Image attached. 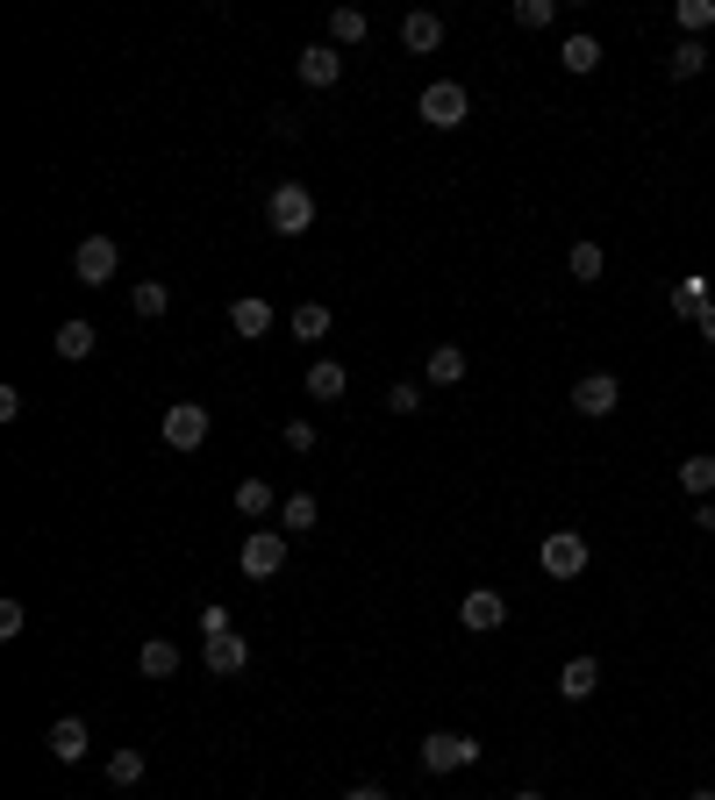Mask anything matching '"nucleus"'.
Instances as JSON below:
<instances>
[{"instance_id":"nucleus-4","label":"nucleus","mask_w":715,"mask_h":800,"mask_svg":"<svg viewBox=\"0 0 715 800\" xmlns=\"http://www.w3.org/2000/svg\"><path fill=\"white\" fill-rule=\"evenodd\" d=\"M158 436H165L172 450H201V443H208V408H201V401H172L165 422H158Z\"/></svg>"},{"instance_id":"nucleus-28","label":"nucleus","mask_w":715,"mask_h":800,"mask_svg":"<svg viewBox=\"0 0 715 800\" xmlns=\"http://www.w3.org/2000/svg\"><path fill=\"white\" fill-rule=\"evenodd\" d=\"M365 29H373V22L358 15V8H337V15H329V43H365Z\"/></svg>"},{"instance_id":"nucleus-16","label":"nucleus","mask_w":715,"mask_h":800,"mask_svg":"<svg viewBox=\"0 0 715 800\" xmlns=\"http://www.w3.org/2000/svg\"><path fill=\"white\" fill-rule=\"evenodd\" d=\"M594 686H601V664L594 658H565V672H559V694L565 700H587Z\"/></svg>"},{"instance_id":"nucleus-39","label":"nucleus","mask_w":715,"mask_h":800,"mask_svg":"<svg viewBox=\"0 0 715 800\" xmlns=\"http://www.w3.org/2000/svg\"><path fill=\"white\" fill-rule=\"evenodd\" d=\"M687 800H715V786H701V793H687Z\"/></svg>"},{"instance_id":"nucleus-11","label":"nucleus","mask_w":715,"mask_h":800,"mask_svg":"<svg viewBox=\"0 0 715 800\" xmlns=\"http://www.w3.org/2000/svg\"><path fill=\"white\" fill-rule=\"evenodd\" d=\"M43 744H51V758H58V765H79L86 750H93V736H86V722H79V715H58Z\"/></svg>"},{"instance_id":"nucleus-14","label":"nucleus","mask_w":715,"mask_h":800,"mask_svg":"<svg viewBox=\"0 0 715 800\" xmlns=\"http://www.w3.org/2000/svg\"><path fill=\"white\" fill-rule=\"evenodd\" d=\"M229 329H237V336H265V329H273V301H258V293H243V301L229 307Z\"/></svg>"},{"instance_id":"nucleus-1","label":"nucleus","mask_w":715,"mask_h":800,"mask_svg":"<svg viewBox=\"0 0 715 800\" xmlns=\"http://www.w3.org/2000/svg\"><path fill=\"white\" fill-rule=\"evenodd\" d=\"M265 221H273V237H308V229H315V193H308L301 179H279V187L265 193Z\"/></svg>"},{"instance_id":"nucleus-3","label":"nucleus","mask_w":715,"mask_h":800,"mask_svg":"<svg viewBox=\"0 0 715 800\" xmlns=\"http://www.w3.org/2000/svg\"><path fill=\"white\" fill-rule=\"evenodd\" d=\"M415 107H423V122H429V129H459V122L473 115V101H465V86H459V79L423 86V101H415Z\"/></svg>"},{"instance_id":"nucleus-23","label":"nucleus","mask_w":715,"mask_h":800,"mask_svg":"<svg viewBox=\"0 0 715 800\" xmlns=\"http://www.w3.org/2000/svg\"><path fill=\"white\" fill-rule=\"evenodd\" d=\"M559 65H565V72H579V79H587V72L601 65V43H594V36H565V43H559Z\"/></svg>"},{"instance_id":"nucleus-5","label":"nucleus","mask_w":715,"mask_h":800,"mask_svg":"<svg viewBox=\"0 0 715 800\" xmlns=\"http://www.w3.org/2000/svg\"><path fill=\"white\" fill-rule=\"evenodd\" d=\"M537 558H544L551 580H579V572H587V536H579V529H551Z\"/></svg>"},{"instance_id":"nucleus-9","label":"nucleus","mask_w":715,"mask_h":800,"mask_svg":"<svg viewBox=\"0 0 715 800\" xmlns=\"http://www.w3.org/2000/svg\"><path fill=\"white\" fill-rule=\"evenodd\" d=\"M201 650H208V672H222V680H237L243 664H251V644H243L237 630H215V636H201Z\"/></svg>"},{"instance_id":"nucleus-2","label":"nucleus","mask_w":715,"mask_h":800,"mask_svg":"<svg viewBox=\"0 0 715 800\" xmlns=\"http://www.w3.org/2000/svg\"><path fill=\"white\" fill-rule=\"evenodd\" d=\"M237 564H243V580H273V572H287V536H279V529H251L243 550H237Z\"/></svg>"},{"instance_id":"nucleus-10","label":"nucleus","mask_w":715,"mask_h":800,"mask_svg":"<svg viewBox=\"0 0 715 800\" xmlns=\"http://www.w3.org/2000/svg\"><path fill=\"white\" fill-rule=\"evenodd\" d=\"M459 622L487 636V630H501V622H509V600H501L494 586H473V594H465V608H459Z\"/></svg>"},{"instance_id":"nucleus-18","label":"nucleus","mask_w":715,"mask_h":800,"mask_svg":"<svg viewBox=\"0 0 715 800\" xmlns=\"http://www.w3.org/2000/svg\"><path fill=\"white\" fill-rule=\"evenodd\" d=\"M708 279H701V272H687L680 279V287H673V315H687V322H701V315H708Z\"/></svg>"},{"instance_id":"nucleus-27","label":"nucleus","mask_w":715,"mask_h":800,"mask_svg":"<svg viewBox=\"0 0 715 800\" xmlns=\"http://www.w3.org/2000/svg\"><path fill=\"white\" fill-rule=\"evenodd\" d=\"M129 307H137L143 322H158V315H165V307H172V287H158V279H143V287L129 293Z\"/></svg>"},{"instance_id":"nucleus-35","label":"nucleus","mask_w":715,"mask_h":800,"mask_svg":"<svg viewBox=\"0 0 715 800\" xmlns=\"http://www.w3.org/2000/svg\"><path fill=\"white\" fill-rule=\"evenodd\" d=\"M215 630H237V622H229V608H222V600H208V608H201V636H215Z\"/></svg>"},{"instance_id":"nucleus-21","label":"nucleus","mask_w":715,"mask_h":800,"mask_svg":"<svg viewBox=\"0 0 715 800\" xmlns=\"http://www.w3.org/2000/svg\"><path fill=\"white\" fill-rule=\"evenodd\" d=\"M343 386H351V372H343L337 358L308 365V393H315V401H343Z\"/></svg>"},{"instance_id":"nucleus-26","label":"nucleus","mask_w":715,"mask_h":800,"mask_svg":"<svg viewBox=\"0 0 715 800\" xmlns=\"http://www.w3.org/2000/svg\"><path fill=\"white\" fill-rule=\"evenodd\" d=\"M680 486H687V494H694V500H708V494H715V458H708V450L680 465Z\"/></svg>"},{"instance_id":"nucleus-12","label":"nucleus","mask_w":715,"mask_h":800,"mask_svg":"<svg viewBox=\"0 0 715 800\" xmlns=\"http://www.w3.org/2000/svg\"><path fill=\"white\" fill-rule=\"evenodd\" d=\"M293 72H301V86H337L343 79V58H337V43H308Z\"/></svg>"},{"instance_id":"nucleus-13","label":"nucleus","mask_w":715,"mask_h":800,"mask_svg":"<svg viewBox=\"0 0 715 800\" xmlns=\"http://www.w3.org/2000/svg\"><path fill=\"white\" fill-rule=\"evenodd\" d=\"M93 343H101V336H93V322H79V315L58 322V358H65V365H86V358H93Z\"/></svg>"},{"instance_id":"nucleus-17","label":"nucleus","mask_w":715,"mask_h":800,"mask_svg":"<svg viewBox=\"0 0 715 800\" xmlns=\"http://www.w3.org/2000/svg\"><path fill=\"white\" fill-rule=\"evenodd\" d=\"M401 43H409V51H437V43H443V15H429V8H415V15L401 22Z\"/></svg>"},{"instance_id":"nucleus-40","label":"nucleus","mask_w":715,"mask_h":800,"mask_svg":"<svg viewBox=\"0 0 715 800\" xmlns=\"http://www.w3.org/2000/svg\"><path fill=\"white\" fill-rule=\"evenodd\" d=\"M515 800H544V793H515Z\"/></svg>"},{"instance_id":"nucleus-36","label":"nucleus","mask_w":715,"mask_h":800,"mask_svg":"<svg viewBox=\"0 0 715 800\" xmlns=\"http://www.w3.org/2000/svg\"><path fill=\"white\" fill-rule=\"evenodd\" d=\"M287 450H315V422H287Z\"/></svg>"},{"instance_id":"nucleus-25","label":"nucleus","mask_w":715,"mask_h":800,"mask_svg":"<svg viewBox=\"0 0 715 800\" xmlns=\"http://www.w3.org/2000/svg\"><path fill=\"white\" fill-rule=\"evenodd\" d=\"M293 336H301V343H323L329 336V307L323 301H301V307H293Z\"/></svg>"},{"instance_id":"nucleus-20","label":"nucleus","mask_w":715,"mask_h":800,"mask_svg":"<svg viewBox=\"0 0 715 800\" xmlns=\"http://www.w3.org/2000/svg\"><path fill=\"white\" fill-rule=\"evenodd\" d=\"M423 372H429V386H459V379H465V351H459V343H437Z\"/></svg>"},{"instance_id":"nucleus-38","label":"nucleus","mask_w":715,"mask_h":800,"mask_svg":"<svg viewBox=\"0 0 715 800\" xmlns=\"http://www.w3.org/2000/svg\"><path fill=\"white\" fill-rule=\"evenodd\" d=\"M694 329H701V336H708V343H715V307H708V315H701V322H694Z\"/></svg>"},{"instance_id":"nucleus-37","label":"nucleus","mask_w":715,"mask_h":800,"mask_svg":"<svg viewBox=\"0 0 715 800\" xmlns=\"http://www.w3.org/2000/svg\"><path fill=\"white\" fill-rule=\"evenodd\" d=\"M343 800H387V786H351Z\"/></svg>"},{"instance_id":"nucleus-30","label":"nucleus","mask_w":715,"mask_h":800,"mask_svg":"<svg viewBox=\"0 0 715 800\" xmlns=\"http://www.w3.org/2000/svg\"><path fill=\"white\" fill-rule=\"evenodd\" d=\"M237 508L243 515H273V486H265V479H243V486H237Z\"/></svg>"},{"instance_id":"nucleus-8","label":"nucleus","mask_w":715,"mask_h":800,"mask_svg":"<svg viewBox=\"0 0 715 800\" xmlns=\"http://www.w3.org/2000/svg\"><path fill=\"white\" fill-rule=\"evenodd\" d=\"M615 401H623V386H615V372H587L573 386V408L587 415V422H601V415H615Z\"/></svg>"},{"instance_id":"nucleus-19","label":"nucleus","mask_w":715,"mask_h":800,"mask_svg":"<svg viewBox=\"0 0 715 800\" xmlns=\"http://www.w3.org/2000/svg\"><path fill=\"white\" fill-rule=\"evenodd\" d=\"M323 522V508H315V494H287L279 500V529H287V536H308V529Z\"/></svg>"},{"instance_id":"nucleus-33","label":"nucleus","mask_w":715,"mask_h":800,"mask_svg":"<svg viewBox=\"0 0 715 800\" xmlns=\"http://www.w3.org/2000/svg\"><path fill=\"white\" fill-rule=\"evenodd\" d=\"M387 408H393V415H415V408H423V386H415V379L387 386Z\"/></svg>"},{"instance_id":"nucleus-34","label":"nucleus","mask_w":715,"mask_h":800,"mask_svg":"<svg viewBox=\"0 0 715 800\" xmlns=\"http://www.w3.org/2000/svg\"><path fill=\"white\" fill-rule=\"evenodd\" d=\"M22 622H29V614H22V600H0V636H8V644L22 636Z\"/></svg>"},{"instance_id":"nucleus-24","label":"nucleus","mask_w":715,"mask_h":800,"mask_svg":"<svg viewBox=\"0 0 715 800\" xmlns=\"http://www.w3.org/2000/svg\"><path fill=\"white\" fill-rule=\"evenodd\" d=\"M565 272H573L579 287H594V279L609 272V257H601V243H573V257H565Z\"/></svg>"},{"instance_id":"nucleus-6","label":"nucleus","mask_w":715,"mask_h":800,"mask_svg":"<svg viewBox=\"0 0 715 800\" xmlns=\"http://www.w3.org/2000/svg\"><path fill=\"white\" fill-rule=\"evenodd\" d=\"M115 265H122L115 237H86L79 251H72V272H79V287H108V279H115Z\"/></svg>"},{"instance_id":"nucleus-32","label":"nucleus","mask_w":715,"mask_h":800,"mask_svg":"<svg viewBox=\"0 0 715 800\" xmlns=\"http://www.w3.org/2000/svg\"><path fill=\"white\" fill-rule=\"evenodd\" d=\"M551 15H559L551 0H515V22H523V29H551Z\"/></svg>"},{"instance_id":"nucleus-29","label":"nucleus","mask_w":715,"mask_h":800,"mask_svg":"<svg viewBox=\"0 0 715 800\" xmlns=\"http://www.w3.org/2000/svg\"><path fill=\"white\" fill-rule=\"evenodd\" d=\"M143 779V750H115L108 758V786H137Z\"/></svg>"},{"instance_id":"nucleus-15","label":"nucleus","mask_w":715,"mask_h":800,"mask_svg":"<svg viewBox=\"0 0 715 800\" xmlns=\"http://www.w3.org/2000/svg\"><path fill=\"white\" fill-rule=\"evenodd\" d=\"M665 72H673V79H701V72H708V43H701V36H680L673 58H665Z\"/></svg>"},{"instance_id":"nucleus-31","label":"nucleus","mask_w":715,"mask_h":800,"mask_svg":"<svg viewBox=\"0 0 715 800\" xmlns=\"http://www.w3.org/2000/svg\"><path fill=\"white\" fill-rule=\"evenodd\" d=\"M708 22H715V0H680V29L687 36H701Z\"/></svg>"},{"instance_id":"nucleus-22","label":"nucleus","mask_w":715,"mask_h":800,"mask_svg":"<svg viewBox=\"0 0 715 800\" xmlns=\"http://www.w3.org/2000/svg\"><path fill=\"white\" fill-rule=\"evenodd\" d=\"M137 664H143V680H172V672H179V644H165V636H151V644L137 650Z\"/></svg>"},{"instance_id":"nucleus-7","label":"nucleus","mask_w":715,"mask_h":800,"mask_svg":"<svg viewBox=\"0 0 715 800\" xmlns=\"http://www.w3.org/2000/svg\"><path fill=\"white\" fill-rule=\"evenodd\" d=\"M473 758H479V744H473V736H459V729L423 736V772H459V765H473Z\"/></svg>"}]
</instances>
